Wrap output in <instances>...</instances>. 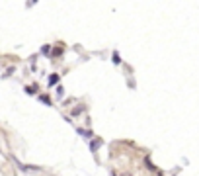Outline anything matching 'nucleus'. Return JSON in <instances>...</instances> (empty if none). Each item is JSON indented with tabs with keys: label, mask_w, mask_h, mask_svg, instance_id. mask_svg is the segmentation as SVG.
Instances as JSON below:
<instances>
[{
	"label": "nucleus",
	"mask_w": 199,
	"mask_h": 176,
	"mask_svg": "<svg viewBox=\"0 0 199 176\" xmlns=\"http://www.w3.org/2000/svg\"><path fill=\"white\" fill-rule=\"evenodd\" d=\"M39 100H41L45 106H51V98H49V96H39Z\"/></svg>",
	"instance_id": "obj_1"
},
{
	"label": "nucleus",
	"mask_w": 199,
	"mask_h": 176,
	"mask_svg": "<svg viewBox=\"0 0 199 176\" xmlns=\"http://www.w3.org/2000/svg\"><path fill=\"white\" fill-rule=\"evenodd\" d=\"M57 80H59V74H51V76H49V84H55Z\"/></svg>",
	"instance_id": "obj_2"
},
{
	"label": "nucleus",
	"mask_w": 199,
	"mask_h": 176,
	"mask_svg": "<svg viewBox=\"0 0 199 176\" xmlns=\"http://www.w3.org/2000/svg\"><path fill=\"white\" fill-rule=\"evenodd\" d=\"M26 92H28V94H35V86H28V88H26Z\"/></svg>",
	"instance_id": "obj_3"
},
{
	"label": "nucleus",
	"mask_w": 199,
	"mask_h": 176,
	"mask_svg": "<svg viewBox=\"0 0 199 176\" xmlns=\"http://www.w3.org/2000/svg\"><path fill=\"white\" fill-rule=\"evenodd\" d=\"M82 110H84L82 106H80V108H74V110H72V116H76V114H80V111H82Z\"/></svg>",
	"instance_id": "obj_4"
},
{
	"label": "nucleus",
	"mask_w": 199,
	"mask_h": 176,
	"mask_svg": "<svg viewBox=\"0 0 199 176\" xmlns=\"http://www.w3.org/2000/svg\"><path fill=\"white\" fill-rule=\"evenodd\" d=\"M49 51H51V47H49V45H43L41 47V53H49Z\"/></svg>",
	"instance_id": "obj_5"
},
{
	"label": "nucleus",
	"mask_w": 199,
	"mask_h": 176,
	"mask_svg": "<svg viewBox=\"0 0 199 176\" xmlns=\"http://www.w3.org/2000/svg\"><path fill=\"white\" fill-rule=\"evenodd\" d=\"M113 63H121V59H119V55H117V51L113 53Z\"/></svg>",
	"instance_id": "obj_6"
},
{
	"label": "nucleus",
	"mask_w": 199,
	"mask_h": 176,
	"mask_svg": "<svg viewBox=\"0 0 199 176\" xmlns=\"http://www.w3.org/2000/svg\"><path fill=\"white\" fill-rule=\"evenodd\" d=\"M61 53H63V49H55V51H53V57H59Z\"/></svg>",
	"instance_id": "obj_7"
},
{
	"label": "nucleus",
	"mask_w": 199,
	"mask_h": 176,
	"mask_svg": "<svg viewBox=\"0 0 199 176\" xmlns=\"http://www.w3.org/2000/svg\"><path fill=\"white\" fill-rule=\"evenodd\" d=\"M57 94H59V96H63V94H65V90H63V86H59V88H57Z\"/></svg>",
	"instance_id": "obj_8"
},
{
	"label": "nucleus",
	"mask_w": 199,
	"mask_h": 176,
	"mask_svg": "<svg viewBox=\"0 0 199 176\" xmlns=\"http://www.w3.org/2000/svg\"><path fill=\"white\" fill-rule=\"evenodd\" d=\"M31 2H37V0H31Z\"/></svg>",
	"instance_id": "obj_9"
}]
</instances>
